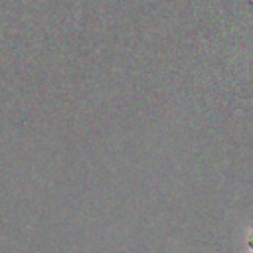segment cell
<instances>
[{
  "mask_svg": "<svg viewBox=\"0 0 253 253\" xmlns=\"http://www.w3.org/2000/svg\"><path fill=\"white\" fill-rule=\"evenodd\" d=\"M249 249H251V251H253V235H251V237H249Z\"/></svg>",
  "mask_w": 253,
  "mask_h": 253,
  "instance_id": "obj_1",
  "label": "cell"
}]
</instances>
